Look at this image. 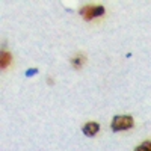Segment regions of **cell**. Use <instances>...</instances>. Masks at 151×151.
<instances>
[{"mask_svg": "<svg viewBox=\"0 0 151 151\" xmlns=\"http://www.w3.org/2000/svg\"><path fill=\"white\" fill-rule=\"evenodd\" d=\"M83 62H85V56H76L74 59H71V65L74 67V68H80L82 65H83Z\"/></svg>", "mask_w": 151, "mask_h": 151, "instance_id": "5", "label": "cell"}, {"mask_svg": "<svg viewBox=\"0 0 151 151\" xmlns=\"http://www.w3.org/2000/svg\"><path fill=\"white\" fill-rule=\"evenodd\" d=\"M133 125H134V121L130 115H116L112 119V130L113 132L130 130Z\"/></svg>", "mask_w": 151, "mask_h": 151, "instance_id": "1", "label": "cell"}, {"mask_svg": "<svg viewBox=\"0 0 151 151\" xmlns=\"http://www.w3.org/2000/svg\"><path fill=\"white\" fill-rule=\"evenodd\" d=\"M142 145H144V147H145L148 151H151V141H148V142H144Z\"/></svg>", "mask_w": 151, "mask_h": 151, "instance_id": "7", "label": "cell"}, {"mask_svg": "<svg viewBox=\"0 0 151 151\" xmlns=\"http://www.w3.org/2000/svg\"><path fill=\"white\" fill-rule=\"evenodd\" d=\"M82 132H83L85 136L92 137V136H95L100 132V124L98 122H86L83 127H82Z\"/></svg>", "mask_w": 151, "mask_h": 151, "instance_id": "3", "label": "cell"}, {"mask_svg": "<svg viewBox=\"0 0 151 151\" xmlns=\"http://www.w3.org/2000/svg\"><path fill=\"white\" fill-rule=\"evenodd\" d=\"M36 74H38V68H30V70H27L26 73H24L26 77H32V76H36Z\"/></svg>", "mask_w": 151, "mask_h": 151, "instance_id": "6", "label": "cell"}, {"mask_svg": "<svg viewBox=\"0 0 151 151\" xmlns=\"http://www.w3.org/2000/svg\"><path fill=\"white\" fill-rule=\"evenodd\" d=\"M134 151H148V150H147V148H145L144 145H141V147H137V148H136Z\"/></svg>", "mask_w": 151, "mask_h": 151, "instance_id": "8", "label": "cell"}, {"mask_svg": "<svg viewBox=\"0 0 151 151\" xmlns=\"http://www.w3.org/2000/svg\"><path fill=\"white\" fill-rule=\"evenodd\" d=\"M9 64H11V55L8 52H2V55H0V67L6 68Z\"/></svg>", "mask_w": 151, "mask_h": 151, "instance_id": "4", "label": "cell"}, {"mask_svg": "<svg viewBox=\"0 0 151 151\" xmlns=\"http://www.w3.org/2000/svg\"><path fill=\"white\" fill-rule=\"evenodd\" d=\"M80 15L85 18V20H92L95 17H100L104 14V8L100 6V5H86L83 6L80 11Z\"/></svg>", "mask_w": 151, "mask_h": 151, "instance_id": "2", "label": "cell"}]
</instances>
